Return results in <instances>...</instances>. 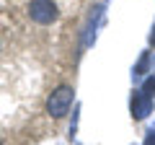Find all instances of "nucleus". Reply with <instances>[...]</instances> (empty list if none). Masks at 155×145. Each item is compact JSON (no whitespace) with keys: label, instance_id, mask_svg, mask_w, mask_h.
I'll list each match as a JSON object with an SVG mask.
<instances>
[{"label":"nucleus","instance_id":"1","mask_svg":"<svg viewBox=\"0 0 155 145\" xmlns=\"http://www.w3.org/2000/svg\"><path fill=\"white\" fill-rule=\"evenodd\" d=\"M72 101H75V88L72 86H57L49 93V99H47V114L52 119H62L70 112Z\"/></svg>","mask_w":155,"mask_h":145},{"label":"nucleus","instance_id":"2","mask_svg":"<svg viewBox=\"0 0 155 145\" xmlns=\"http://www.w3.org/2000/svg\"><path fill=\"white\" fill-rule=\"evenodd\" d=\"M28 18H31L34 23H39V26H49V23H54L57 18H60V11H57V3L54 0H31L26 8Z\"/></svg>","mask_w":155,"mask_h":145},{"label":"nucleus","instance_id":"3","mask_svg":"<svg viewBox=\"0 0 155 145\" xmlns=\"http://www.w3.org/2000/svg\"><path fill=\"white\" fill-rule=\"evenodd\" d=\"M147 114H153V99L145 96L142 91H137V93L132 96V117L140 122V119H145Z\"/></svg>","mask_w":155,"mask_h":145},{"label":"nucleus","instance_id":"4","mask_svg":"<svg viewBox=\"0 0 155 145\" xmlns=\"http://www.w3.org/2000/svg\"><path fill=\"white\" fill-rule=\"evenodd\" d=\"M140 91H142L145 96H150V99H153V96H155V75L145 78V83H142V88H140Z\"/></svg>","mask_w":155,"mask_h":145},{"label":"nucleus","instance_id":"5","mask_svg":"<svg viewBox=\"0 0 155 145\" xmlns=\"http://www.w3.org/2000/svg\"><path fill=\"white\" fill-rule=\"evenodd\" d=\"M145 145H155V127H150L147 137H145Z\"/></svg>","mask_w":155,"mask_h":145},{"label":"nucleus","instance_id":"6","mask_svg":"<svg viewBox=\"0 0 155 145\" xmlns=\"http://www.w3.org/2000/svg\"><path fill=\"white\" fill-rule=\"evenodd\" d=\"M150 44L155 47V26H153V34H150Z\"/></svg>","mask_w":155,"mask_h":145}]
</instances>
